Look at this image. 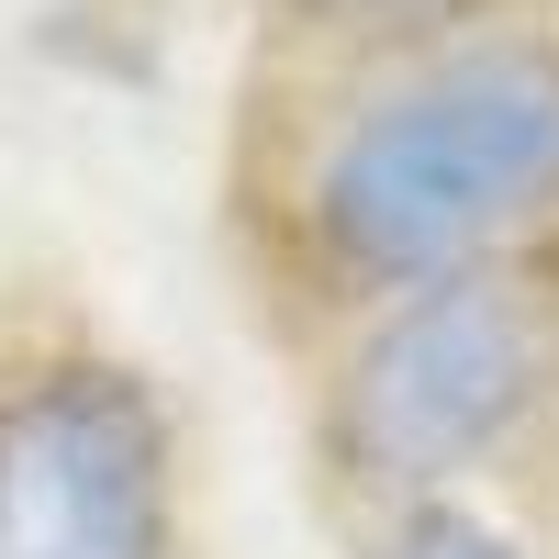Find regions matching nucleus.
I'll return each mask as SVG.
<instances>
[{
	"mask_svg": "<svg viewBox=\"0 0 559 559\" xmlns=\"http://www.w3.org/2000/svg\"><path fill=\"white\" fill-rule=\"evenodd\" d=\"M559 191V57H471L381 102L324 157V247L369 280H426Z\"/></svg>",
	"mask_w": 559,
	"mask_h": 559,
	"instance_id": "f257e3e1",
	"label": "nucleus"
},
{
	"mask_svg": "<svg viewBox=\"0 0 559 559\" xmlns=\"http://www.w3.org/2000/svg\"><path fill=\"white\" fill-rule=\"evenodd\" d=\"M168 437L123 369H57L0 403V559H157Z\"/></svg>",
	"mask_w": 559,
	"mask_h": 559,
	"instance_id": "f03ea898",
	"label": "nucleus"
},
{
	"mask_svg": "<svg viewBox=\"0 0 559 559\" xmlns=\"http://www.w3.org/2000/svg\"><path fill=\"white\" fill-rule=\"evenodd\" d=\"M537 392V324L492 280H448V292L403 302L381 336L358 347L347 381V448L369 481H437L481 459Z\"/></svg>",
	"mask_w": 559,
	"mask_h": 559,
	"instance_id": "7ed1b4c3",
	"label": "nucleus"
},
{
	"mask_svg": "<svg viewBox=\"0 0 559 559\" xmlns=\"http://www.w3.org/2000/svg\"><path fill=\"white\" fill-rule=\"evenodd\" d=\"M392 559H515L492 526H471V515H426V526H403V548Z\"/></svg>",
	"mask_w": 559,
	"mask_h": 559,
	"instance_id": "20e7f679",
	"label": "nucleus"
},
{
	"mask_svg": "<svg viewBox=\"0 0 559 559\" xmlns=\"http://www.w3.org/2000/svg\"><path fill=\"white\" fill-rule=\"evenodd\" d=\"M324 12H358V23H403V12H437V0H324Z\"/></svg>",
	"mask_w": 559,
	"mask_h": 559,
	"instance_id": "39448f33",
	"label": "nucleus"
}]
</instances>
